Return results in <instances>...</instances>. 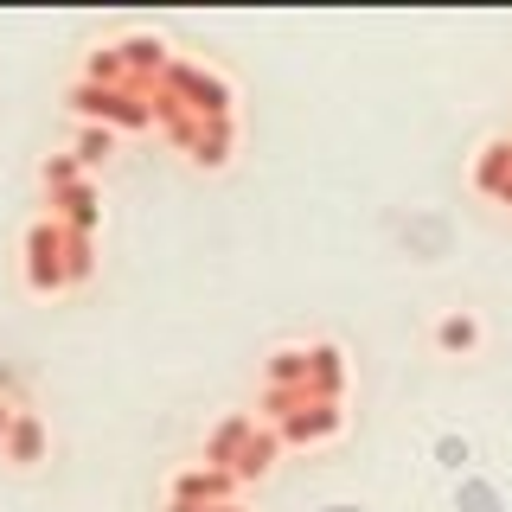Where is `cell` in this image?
<instances>
[{"label": "cell", "mask_w": 512, "mask_h": 512, "mask_svg": "<svg viewBox=\"0 0 512 512\" xmlns=\"http://www.w3.org/2000/svg\"><path fill=\"white\" fill-rule=\"evenodd\" d=\"M0 448H7L13 468H39V461H45V423L32 410H13V429H7V442H0Z\"/></svg>", "instance_id": "6da1fadb"}, {"label": "cell", "mask_w": 512, "mask_h": 512, "mask_svg": "<svg viewBox=\"0 0 512 512\" xmlns=\"http://www.w3.org/2000/svg\"><path fill=\"white\" fill-rule=\"evenodd\" d=\"M90 276V244L84 237H64V282H84Z\"/></svg>", "instance_id": "7a4b0ae2"}, {"label": "cell", "mask_w": 512, "mask_h": 512, "mask_svg": "<svg viewBox=\"0 0 512 512\" xmlns=\"http://www.w3.org/2000/svg\"><path fill=\"white\" fill-rule=\"evenodd\" d=\"M103 154H109V128H84V141H77V167H96Z\"/></svg>", "instance_id": "3957f363"}, {"label": "cell", "mask_w": 512, "mask_h": 512, "mask_svg": "<svg viewBox=\"0 0 512 512\" xmlns=\"http://www.w3.org/2000/svg\"><path fill=\"white\" fill-rule=\"evenodd\" d=\"M474 340H480L474 320H455V327H448V346H474Z\"/></svg>", "instance_id": "277c9868"}, {"label": "cell", "mask_w": 512, "mask_h": 512, "mask_svg": "<svg viewBox=\"0 0 512 512\" xmlns=\"http://www.w3.org/2000/svg\"><path fill=\"white\" fill-rule=\"evenodd\" d=\"M7 429H13V404L0 397V442H7Z\"/></svg>", "instance_id": "5b68a950"}]
</instances>
